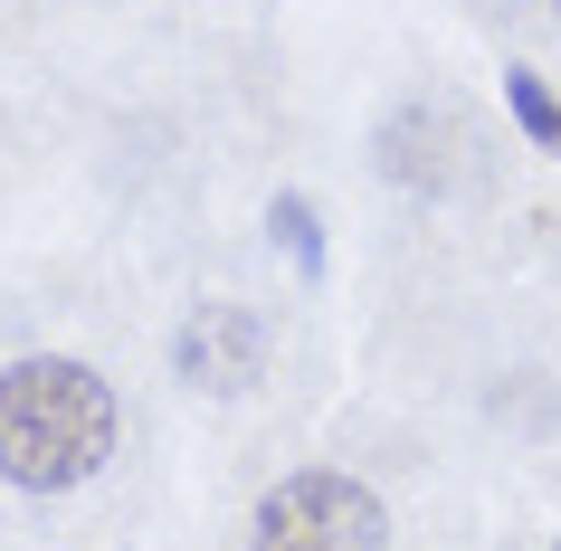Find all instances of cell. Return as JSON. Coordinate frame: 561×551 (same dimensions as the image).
<instances>
[{
	"label": "cell",
	"mask_w": 561,
	"mask_h": 551,
	"mask_svg": "<svg viewBox=\"0 0 561 551\" xmlns=\"http://www.w3.org/2000/svg\"><path fill=\"white\" fill-rule=\"evenodd\" d=\"M248 542L257 551H390V514L371 485L333 475V466H305L257 504Z\"/></svg>",
	"instance_id": "2"
},
{
	"label": "cell",
	"mask_w": 561,
	"mask_h": 551,
	"mask_svg": "<svg viewBox=\"0 0 561 551\" xmlns=\"http://www.w3.org/2000/svg\"><path fill=\"white\" fill-rule=\"evenodd\" d=\"M552 551H561V542H552Z\"/></svg>",
	"instance_id": "7"
},
{
	"label": "cell",
	"mask_w": 561,
	"mask_h": 551,
	"mask_svg": "<svg viewBox=\"0 0 561 551\" xmlns=\"http://www.w3.org/2000/svg\"><path fill=\"white\" fill-rule=\"evenodd\" d=\"M552 10H561V0H552Z\"/></svg>",
	"instance_id": "6"
},
{
	"label": "cell",
	"mask_w": 561,
	"mask_h": 551,
	"mask_svg": "<svg viewBox=\"0 0 561 551\" xmlns=\"http://www.w3.org/2000/svg\"><path fill=\"white\" fill-rule=\"evenodd\" d=\"M115 457V390L67 361V352H30L0 371V475L30 494H67Z\"/></svg>",
	"instance_id": "1"
},
{
	"label": "cell",
	"mask_w": 561,
	"mask_h": 551,
	"mask_svg": "<svg viewBox=\"0 0 561 551\" xmlns=\"http://www.w3.org/2000/svg\"><path fill=\"white\" fill-rule=\"evenodd\" d=\"M266 219H276V248H286V257H296L305 276L324 266V238H314V209H305L296 191H276V209H266Z\"/></svg>",
	"instance_id": "5"
},
{
	"label": "cell",
	"mask_w": 561,
	"mask_h": 551,
	"mask_svg": "<svg viewBox=\"0 0 561 551\" xmlns=\"http://www.w3.org/2000/svg\"><path fill=\"white\" fill-rule=\"evenodd\" d=\"M504 105H514V124H524L542 152H561V95L542 87L533 67H514V77H504Z\"/></svg>",
	"instance_id": "4"
},
{
	"label": "cell",
	"mask_w": 561,
	"mask_h": 551,
	"mask_svg": "<svg viewBox=\"0 0 561 551\" xmlns=\"http://www.w3.org/2000/svg\"><path fill=\"white\" fill-rule=\"evenodd\" d=\"M172 361H181L191 390H248V380L266 371V333H257V314H238V305H191Z\"/></svg>",
	"instance_id": "3"
}]
</instances>
